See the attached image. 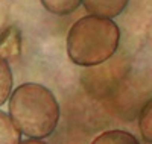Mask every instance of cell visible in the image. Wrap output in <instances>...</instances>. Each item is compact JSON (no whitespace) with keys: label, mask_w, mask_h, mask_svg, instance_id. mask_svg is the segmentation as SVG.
<instances>
[{"label":"cell","mask_w":152,"mask_h":144,"mask_svg":"<svg viewBox=\"0 0 152 144\" xmlns=\"http://www.w3.org/2000/svg\"><path fill=\"white\" fill-rule=\"evenodd\" d=\"M21 35L15 26H9L0 33V56L8 62L20 56Z\"/></svg>","instance_id":"277c9868"},{"label":"cell","mask_w":152,"mask_h":144,"mask_svg":"<svg viewBox=\"0 0 152 144\" xmlns=\"http://www.w3.org/2000/svg\"><path fill=\"white\" fill-rule=\"evenodd\" d=\"M21 130L11 115L0 111V144H20Z\"/></svg>","instance_id":"5b68a950"},{"label":"cell","mask_w":152,"mask_h":144,"mask_svg":"<svg viewBox=\"0 0 152 144\" xmlns=\"http://www.w3.org/2000/svg\"><path fill=\"white\" fill-rule=\"evenodd\" d=\"M20 144H47V143L43 141L41 138H28L24 141H20Z\"/></svg>","instance_id":"30bf717a"},{"label":"cell","mask_w":152,"mask_h":144,"mask_svg":"<svg viewBox=\"0 0 152 144\" xmlns=\"http://www.w3.org/2000/svg\"><path fill=\"white\" fill-rule=\"evenodd\" d=\"M120 29L111 18L87 15L75 21L66 40L70 61L81 67L107 62L117 52Z\"/></svg>","instance_id":"7a4b0ae2"},{"label":"cell","mask_w":152,"mask_h":144,"mask_svg":"<svg viewBox=\"0 0 152 144\" xmlns=\"http://www.w3.org/2000/svg\"><path fill=\"white\" fill-rule=\"evenodd\" d=\"M12 85H14V77H12L9 62L0 56V106L5 105L6 100L11 97Z\"/></svg>","instance_id":"52a82bcc"},{"label":"cell","mask_w":152,"mask_h":144,"mask_svg":"<svg viewBox=\"0 0 152 144\" xmlns=\"http://www.w3.org/2000/svg\"><path fill=\"white\" fill-rule=\"evenodd\" d=\"M40 2L49 12L55 15H69L82 5V0H40Z\"/></svg>","instance_id":"ba28073f"},{"label":"cell","mask_w":152,"mask_h":144,"mask_svg":"<svg viewBox=\"0 0 152 144\" xmlns=\"http://www.w3.org/2000/svg\"><path fill=\"white\" fill-rule=\"evenodd\" d=\"M138 129L142 138L152 144V99H149L138 114Z\"/></svg>","instance_id":"9c48e42d"},{"label":"cell","mask_w":152,"mask_h":144,"mask_svg":"<svg viewBox=\"0 0 152 144\" xmlns=\"http://www.w3.org/2000/svg\"><path fill=\"white\" fill-rule=\"evenodd\" d=\"M129 0H82V5L93 15L114 18L126 9Z\"/></svg>","instance_id":"3957f363"},{"label":"cell","mask_w":152,"mask_h":144,"mask_svg":"<svg viewBox=\"0 0 152 144\" xmlns=\"http://www.w3.org/2000/svg\"><path fill=\"white\" fill-rule=\"evenodd\" d=\"M9 115L28 138L50 137L59 121V103L47 87L21 84L9 97Z\"/></svg>","instance_id":"6da1fadb"},{"label":"cell","mask_w":152,"mask_h":144,"mask_svg":"<svg viewBox=\"0 0 152 144\" xmlns=\"http://www.w3.org/2000/svg\"><path fill=\"white\" fill-rule=\"evenodd\" d=\"M91 144H140V141L131 132H126L122 129H113L97 135L91 141Z\"/></svg>","instance_id":"8992f818"}]
</instances>
